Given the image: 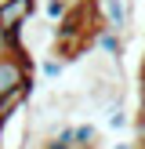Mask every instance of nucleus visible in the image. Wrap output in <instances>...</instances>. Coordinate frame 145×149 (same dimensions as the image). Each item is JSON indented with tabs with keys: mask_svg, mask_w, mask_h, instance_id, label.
<instances>
[{
	"mask_svg": "<svg viewBox=\"0 0 145 149\" xmlns=\"http://www.w3.org/2000/svg\"><path fill=\"white\" fill-rule=\"evenodd\" d=\"M33 87V58L29 51H11V55H0V98L14 91H26Z\"/></svg>",
	"mask_w": 145,
	"mask_h": 149,
	"instance_id": "1",
	"label": "nucleus"
},
{
	"mask_svg": "<svg viewBox=\"0 0 145 149\" xmlns=\"http://www.w3.org/2000/svg\"><path fill=\"white\" fill-rule=\"evenodd\" d=\"M94 11H98L102 26L113 29V33H130V22H134V0H94Z\"/></svg>",
	"mask_w": 145,
	"mask_h": 149,
	"instance_id": "2",
	"label": "nucleus"
},
{
	"mask_svg": "<svg viewBox=\"0 0 145 149\" xmlns=\"http://www.w3.org/2000/svg\"><path fill=\"white\" fill-rule=\"evenodd\" d=\"M36 15V0H7L0 4V29L4 33H22Z\"/></svg>",
	"mask_w": 145,
	"mask_h": 149,
	"instance_id": "3",
	"label": "nucleus"
},
{
	"mask_svg": "<svg viewBox=\"0 0 145 149\" xmlns=\"http://www.w3.org/2000/svg\"><path fill=\"white\" fill-rule=\"evenodd\" d=\"M91 40H94V47H98L105 58H113V62H120V58H123V36H120V33H113V29L102 26Z\"/></svg>",
	"mask_w": 145,
	"mask_h": 149,
	"instance_id": "4",
	"label": "nucleus"
},
{
	"mask_svg": "<svg viewBox=\"0 0 145 149\" xmlns=\"http://www.w3.org/2000/svg\"><path fill=\"white\" fill-rule=\"evenodd\" d=\"M62 73H65V62H62L58 55H47V58L40 62V77H44V80H58Z\"/></svg>",
	"mask_w": 145,
	"mask_h": 149,
	"instance_id": "5",
	"label": "nucleus"
},
{
	"mask_svg": "<svg viewBox=\"0 0 145 149\" xmlns=\"http://www.w3.org/2000/svg\"><path fill=\"white\" fill-rule=\"evenodd\" d=\"M94 138H98L94 124H72V142L76 146H94Z\"/></svg>",
	"mask_w": 145,
	"mask_h": 149,
	"instance_id": "6",
	"label": "nucleus"
},
{
	"mask_svg": "<svg viewBox=\"0 0 145 149\" xmlns=\"http://www.w3.org/2000/svg\"><path fill=\"white\" fill-rule=\"evenodd\" d=\"M109 127H113V131H123V127H127V109H123L120 106V102H113V106H109Z\"/></svg>",
	"mask_w": 145,
	"mask_h": 149,
	"instance_id": "7",
	"label": "nucleus"
},
{
	"mask_svg": "<svg viewBox=\"0 0 145 149\" xmlns=\"http://www.w3.org/2000/svg\"><path fill=\"white\" fill-rule=\"evenodd\" d=\"M44 11H47V18H51V22H58L65 11H69V0H47V4H44Z\"/></svg>",
	"mask_w": 145,
	"mask_h": 149,
	"instance_id": "8",
	"label": "nucleus"
},
{
	"mask_svg": "<svg viewBox=\"0 0 145 149\" xmlns=\"http://www.w3.org/2000/svg\"><path fill=\"white\" fill-rule=\"evenodd\" d=\"M0 55H11V33L0 29Z\"/></svg>",
	"mask_w": 145,
	"mask_h": 149,
	"instance_id": "9",
	"label": "nucleus"
},
{
	"mask_svg": "<svg viewBox=\"0 0 145 149\" xmlns=\"http://www.w3.org/2000/svg\"><path fill=\"white\" fill-rule=\"evenodd\" d=\"M4 127H7V120H4V113H0V138H4Z\"/></svg>",
	"mask_w": 145,
	"mask_h": 149,
	"instance_id": "10",
	"label": "nucleus"
},
{
	"mask_svg": "<svg viewBox=\"0 0 145 149\" xmlns=\"http://www.w3.org/2000/svg\"><path fill=\"white\" fill-rule=\"evenodd\" d=\"M76 149H94V146H76Z\"/></svg>",
	"mask_w": 145,
	"mask_h": 149,
	"instance_id": "11",
	"label": "nucleus"
},
{
	"mask_svg": "<svg viewBox=\"0 0 145 149\" xmlns=\"http://www.w3.org/2000/svg\"><path fill=\"white\" fill-rule=\"evenodd\" d=\"M0 4H7V0H0Z\"/></svg>",
	"mask_w": 145,
	"mask_h": 149,
	"instance_id": "12",
	"label": "nucleus"
}]
</instances>
